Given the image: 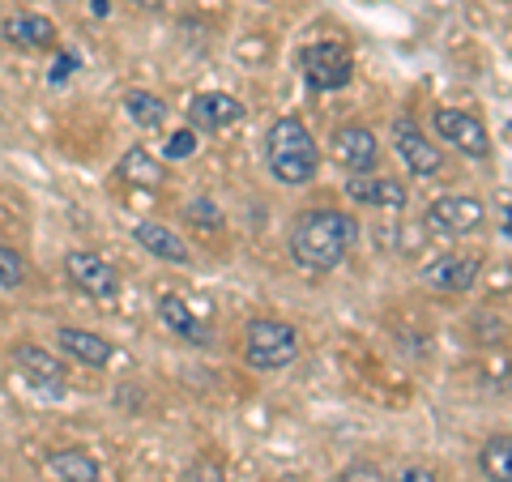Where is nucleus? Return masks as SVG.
<instances>
[{
    "instance_id": "1",
    "label": "nucleus",
    "mask_w": 512,
    "mask_h": 482,
    "mask_svg": "<svg viewBox=\"0 0 512 482\" xmlns=\"http://www.w3.org/2000/svg\"><path fill=\"white\" fill-rule=\"evenodd\" d=\"M359 244V222L342 210H303L291 222V256L299 269L329 273Z\"/></svg>"
},
{
    "instance_id": "2",
    "label": "nucleus",
    "mask_w": 512,
    "mask_h": 482,
    "mask_svg": "<svg viewBox=\"0 0 512 482\" xmlns=\"http://www.w3.org/2000/svg\"><path fill=\"white\" fill-rule=\"evenodd\" d=\"M265 158H269V171H274L278 184H312L316 171H320V146L316 137L308 133V124L299 116H282L265 137Z\"/></svg>"
},
{
    "instance_id": "3",
    "label": "nucleus",
    "mask_w": 512,
    "mask_h": 482,
    "mask_svg": "<svg viewBox=\"0 0 512 482\" xmlns=\"http://www.w3.org/2000/svg\"><path fill=\"white\" fill-rule=\"evenodd\" d=\"M299 355V333L282 320H252L244 333V359L256 372H282Z\"/></svg>"
},
{
    "instance_id": "4",
    "label": "nucleus",
    "mask_w": 512,
    "mask_h": 482,
    "mask_svg": "<svg viewBox=\"0 0 512 482\" xmlns=\"http://www.w3.org/2000/svg\"><path fill=\"white\" fill-rule=\"evenodd\" d=\"M299 64H303V77H308L316 90H342V86H350V77H355V60H350L346 47L333 43V39L308 43Z\"/></svg>"
},
{
    "instance_id": "5",
    "label": "nucleus",
    "mask_w": 512,
    "mask_h": 482,
    "mask_svg": "<svg viewBox=\"0 0 512 482\" xmlns=\"http://www.w3.org/2000/svg\"><path fill=\"white\" fill-rule=\"evenodd\" d=\"M436 137H444L453 150L466 158H487L491 154V133L487 124L466 107H436Z\"/></svg>"
},
{
    "instance_id": "6",
    "label": "nucleus",
    "mask_w": 512,
    "mask_h": 482,
    "mask_svg": "<svg viewBox=\"0 0 512 482\" xmlns=\"http://www.w3.org/2000/svg\"><path fill=\"white\" fill-rule=\"evenodd\" d=\"M393 146L419 180H436V175H444V150L431 137H423V128L414 120H406V116L393 120Z\"/></svg>"
},
{
    "instance_id": "7",
    "label": "nucleus",
    "mask_w": 512,
    "mask_h": 482,
    "mask_svg": "<svg viewBox=\"0 0 512 482\" xmlns=\"http://www.w3.org/2000/svg\"><path fill=\"white\" fill-rule=\"evenodd\" d=\"M487 205L478 197H461V192H448V197H436L427 205V227L440 235H470L483 227Z\"/></svg>"
},
{
    "instance_id": "8",
    "label": "nucleus",
    "mask_w": 512,
    "mask_h": 482,
    "mask_svg": "<svg viewBox=\"0 0 512 482\" xmlns=\"http://www.w3.org/2000/svg\"><path fill=\"white\" fill-rule=\"evenodd\" d=\"M64 273L86 299H116L120 295V273L111 269L99 252H69L64 256Z\"/></svg>"
},
{
    "instance_id": "9",
    "label": "nucleus",
    "mask_w": 512,
    "mask_h": 482,
    "mask_svg": "<svg viewBox=\"0 0 512 482\" xmlns=\"http://www.w3.org/2000/svg\"><path fill=\"white\" fill-rule=\"evenodd\" d=\"M346 197L355 205H367V210H393V214L410 205V192H406L402 180H393V175H372V171L350 175V180H346Z\"/></svg>"
},
{
    "instance_id": "10",
    "label": "nucleus",
    "mask_w": 512,
    "mask_h": 482,
    "mask_svg": "<svg viewBox=\"0 0 512 482\" xmlns=\"http://www.w3.org/2000/svg\"><path fill=\"white\" fill-rule=\"evenodd\" d=\"M13 363L22 367V376H26V384L30 389H39V393H47V397H60L64 393V363L52 355V350H43V346H18L13 350Z\"/></svg>"
},
{
    "instance_id": "11",
    "label": "nucleus",
    "mask_w": 512,
    "mask_h": 482,
    "mask_svg": "<svg viewBox=\"0 0 512 482\" xmlns=\"http://www.w3.org/2000/svg\"><path fill=\"white\" fill-rule=\"evenodd\" d=\"M239 120H244V103H239L235 94L210 90L188 103V124L201 128V133H222V128H235Z\"/></svg>"
},
{
    "instance_id": "12",
    "label": "nucleus",
    "mask_w": 512,
    "mask_h": 482,
    "mask_svg": "<svg viewBox=\"0 0 512 482\" xmlns=\"http://www.w3.org/2000/svg\"><path fill=\"white\" fill-rule=\"evenodd\" d=\"M333 158H338V163H342L350 175L372 171L376 158H380V146H376L372 128H363V124H342L338 133H333Z\"/></svg>"
},
{
    "instance_id": "13",
    "label": "nucleus",
    "mask_w": 512,
    "mask_h": 482,
    "mask_svg": "<svg viewBox=\"0 0 512 482\" xmlns=\"http://www.w3.org/2000/svg\"><path fill=\"white\" fill-rule=\"evenodd\" d=\"M478 269H483V261H478L474 252H448L440 256V261H431L423 269V282L436 286V291H470V286L478 282Z\"/></svg>"
},
{
    "instance_id": "14",
    "label": "nucleus",
    "mask_w": 512,
    "mask_h": 482,
    "mask_svg": "<svg viewBox=\"0 0 512 482\" xmlns=\"http://www.w3.org/2000/svg\"><path fill=\"white\" fill-rule=\"evenodd\" d=\"M56 342H60V350H64L69 359H77L82 367H94V372H99V367H107L111 359H116V346H111L103 333H90V329H73V325H64V329L56 333Z\"/></svg>"
},
{
    "instance_id": "15",
    "label": "nucleus",
    "mask_w": 512,
    "mask_h": 482,
    "mask_svg": "<svg viewBox=\"0 0 512 482\" xmlns=\"http://www.w3.org/2000/svg\"><path fill=\"white\" fill-rule=\"evenodd\" d=\"M158 320H163L175 337H184V342H192V346H210L214 342L210 325H205V320L192 312L180 295H163V299H158Z\"/></svg>"
},
{
    "instance_id": "16",
    "label": "nucleus",
    "mask_w": 512,
    "mask_h": 482,
    "mask_svg": "<svg viewBox=\"0 0 512 482\" xmlns=\"http://www.w3.org/2000/svg\"><path fill=\"white\" fill-rule=\"evenodd\" d=\"M133 235H137V244H141V248L158 256V261H171V265H188V261H192L188 244H184V239L175 235L171 227H163V222H141Z\"/></svg>"
},
{
    "instance_id": "17",
    "label": "nucleus",
    "mask_w": 512,
    "mask_h": 482,
    "mask_svg": "<svg viewBox=\"0 0 512 482\" xmlns=\"http://www.w3.org/2000/svg\"><path fill=\"white\" fill-rule=\"evenodd\" d=\"M0 30H5L9 43L30 47V52H47V47H56V26L47 18H39V13H18V18H9Z\"/></svg>"
},
{
    "instance_id": "18",
    "label": "nucleus",
    "mask_w": 512,
    "mask_h": 482,
    "mask_svg": "<svg viewBox=\"0 0 512 482\" xmlns=\"http://www.w3.org/2000/svg\"><path fill=\"white\" fill-rule=\"evenodd\" d=\"M47 470H52L60 482H103L99 461L82 448H60V453L47 457Z\"/></svg>"
},
{
    "instance_id": "19",
    "label": "nucleus",
    "mask_w": 512,
    "mask_h": 482,
    "mask_svg": "<svg viewBox=\"0 0 512 482\" xmlns=\"http://www.w3.org/2000/svg\"><path fill=\"white\" fill-rule=\"evenodd\" d=\"M478 470L487 482H512V436H491L478 453Z\"/></svg>"
},
{
    "instance_id": "20",
    "label": "nucleus",
    "mask_w": 512,
    "mask_h": 482,
    "mask_svg": "<svg viewBox=\"0 0 512 482\" xmlns=\"http://www.w3.org/2000/svg\"><path fill=\"white\" fill-rule=\"evenodd\" d=\"M124 111L141 128H163L167 124V103L158 99V94H150V90H128L124 94Z\"/></svg>"
},
{
    "instance_id": "21",
    "label": "nucleus",
    "mask_w": 512,
    "mask_h": 482,
    "mask_svg": "<svg viewBox=\"0 0 512 482\" xmlns=\"http://www.w3.org/2000/svg\"><path fill=\"white\" fill-rule=\"evenodd\" d=\"M120 175H124V180H133V184H146V188H154L158 180H163V167H158L154 163V158H150V150H128L124 158H120V167H116Z\"/></svg>"
},
{
    "instance_id": "22",
    "label": "nucleus",
    "mask_w": 512,
    "mask_h": 482,
    "mask_svg": "<svg viewBox=\"0 0 512 482\" xmlns=\"http://www.w3.org/2000/svg\"><path fill=\"white\" fill-rule=\"evenodd\" d=\"M197 141H201V137H197V128L188 124V128H180V133H171V137L163 141V154L171 158V163H184V158L197 154Z\"/></svg>"
},
{
    "instance_id": "23",
    "label": "nucleus",
    "mask_w": 512,
    "mask_h": 482,
    "mask_svg": "<svg viewBox=\"0 0 512 482\" xmlns=\"http://www.w3.org/2000/svg\"><path fill=\"white\" fill-rule=\"evenodd\" d=\"M22 282H26V261L13 248H0V291H13Z\"/></svg>"
},
{
    "instance_id": "24",
    "label": "nucleus",
    "mask_w": 512,
    "mask_h": 482,
    "mask_svg": "<svg viewBox=\"0 0 512 482\" xmlns=\"http://www.w3.org/2000/svg\"><path fill=\"white\" fill-rule=\"evenodd\" d=\"M184 218L197 222V227H222V205H214L210 197H197L192 205H184Z\"/></svg>"
},
{
    "instance_id": "25",
    "label": "nucleus",
    "mask_w": 512,
    "mask_h": 482,
    "mask_svg": "<svg viewBox=\"0 0 512 482\" xmlns=\"http://www.w3.org/2000/svg\"><path fill=\"white\" fill-rule=\"evenodd\" d=\"M342 482H384V470L372 461H355V465L342 470Z\"/></svg>"
},
{
    "instance_id": "26",
    "label": "nucleus",
    "mask_w": 512,
    "mask_h": 482,
    "mask_svg": "<svg viewBox=\"0 0 512 482\" xmlns=\"http://www.w3.org/2000/svg\"><path fill=\"white\" fill-rule=\"evenodd\" d=\"M192 482H227V470H218L214 461H197L192 465Z\"/></svg>"
},
{
    "instance_id": "27",
    "label": "nucleus",
    "mask_w": 512,
    "mask_h": 482,
    "mask_svg": "<svg viewBox=\"0 0 512 482\" xmlns=\"http://www.w3.org/2000/svg\"><path fill=\"white\" fill-rule=\"evenodd\" d=\"M73 69H77V56H73V52H60V56H56V69L47 73V82H64V77H69Z\"/></svg>"
},
{
    "instance_id": "28",
    "label": "nucleus",
    "mask_w": 512,
    "mask_h": 482,
    "mask_svg": "<svg viewBox=\"0 0 512 482\" xmlns=\"http://www.w3.org/2000/svg\"><path fill=\"white\" fill-rule=\"evenodd\" d=\"M393 482H436V474H431L427 465H406V470L397 474Z\"/></svg>"
},
{
    "instance_id": "29",
    "label": "nucleus",
    "mask_w": 512,
    "mask_h": 482,
    "mask_svg": "<svg viewBox=\"0 0 512 482\" xmlns=\"http://www.w3.org/2000/svg\"><path fill=\"white\" fill-rule=\"evenodd\" d=\"M133 5H141V9H158L163 0H133Z\"/></svg>"
},
{
    "instance_id": "30",
    "label": "nucleus",
    "mask_w": 512,
    "mask_h": 482,
    "mask_svg": "<svg viewBox=\"0 0 512 482\" xmlns=\"http://www.w3.org/2000/svg\"><path fill=\"white\" fill-rule=\"evenodd\" d=\"M504 231L512 235V210H504Z\"/></svg>"
}]
</instances>
